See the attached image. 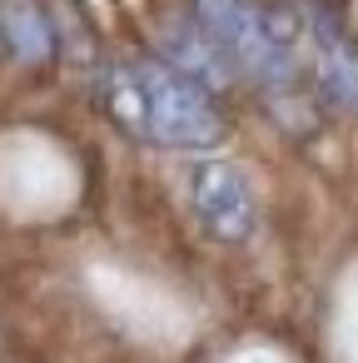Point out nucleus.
Returning <instances> with one entry per match:
<instances>
[{
	"instance_id": "f03ea898",
	"label": "nucleus",
	"mask_w": 358,
	"mask_h": 363,
	"mask_svg": "<svg viewBox=\"0 0 358 363\" xmlns=\"http://www.w3.org/2000/svg\"><path fill=\"white\" fill-rule=\"evenodd\" d=\"M194 26L219 45V55L269 85V90H284L298 80V35L289 21H279L274 11L254 6V0H194Z\"/></svg>"
},
{
	"instance_id": "423d86ee",
	"label": "nucleus",
	"mask_w": 358,
	"mask_h": 363,
	"mask_svg": "<svg viewBox=\"0 0 358 363\" xmlns=\"http://www.w3.org/2000/svg\"><path fill=\"white\" fill-rule=\"evenodd\" d=\"M164 45H169V50H174V60L189 70V80H199L204 90H209V85H224V80L234 75V65L219 55V45H214L204 30H199L194 40H189V30H169V35H164Z\"/></svg>"
},
{
	"instance_id": "7ed1b4c3",
	"label": "nucleus",
	"mask_w": 358,
	"mask_h": 363,
	"mask_svg": "<svg viewBox=\"0 0 358 363\" xmlns=\"http://www.w3.org/2000/svg\"><path fill=\"white\" fill-rule=\"evenodd\" d=\"M189 209H194V219L214 234V239H224V244H244L249 234H254V224H259V204H254V189H249V179L234 169V164H224V160H199L194 169H189Z\"/></svg>"
},
{
	"instance_id": "20e7f679",
	"label": "nucleus",
	"mask_w": 358,
	"mask_h": 363,
	"mask_svg": "<svg viewBox=\"0 0 358 363\" xmlns=\"http://www.w3.org/2000/svg\"><path fill=\"white\" fill-rule=\"evenodd\" d=\"M308 55H313V75L328 90V100L358 105V50L338 30V21L323 16V11L308 16Z\"/></svg>"
},
{
	"instance_id": "f257e3e1",
	"label": "nucleus",
	"mask_w": 358,
	"mask_h": 363,
	"mask_svg": "<svg viewBox=\"0 0 358 363\" xmlns=\"http://www.w3.org/2000/svg\"><path fill=\"white\" fill-rule=\"evenodd\" d=\"M95 100L110 125L145 145L164 150H209L224 140V115L214 95L189 80L184 70H169L160 60H130L110 65L95 80Z\"/></svg>"
},
{
	"instance_id": "39448f33",
	"label": "nucleus",
	"mask_w": 358,
	"mask_h": 363,
	"mask_svg": "<svg viewBox=\"0 0 358 363\" xmlns=\"http://www.w3.org/2000/svg\"><path fill=\"white\" fill-rule=\"evenodd\" d=\"M0 40L30 65H50V55H55V30L30 0H6L0 6Z\"/></svg>"
}]
</instances>
